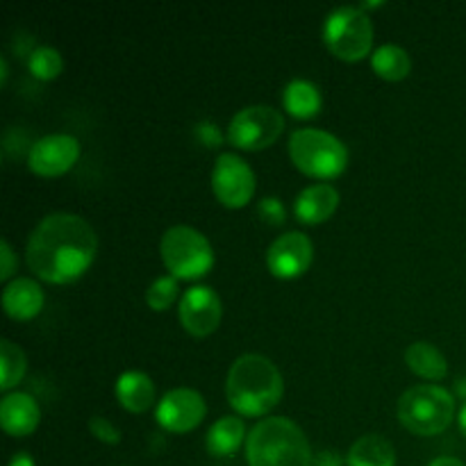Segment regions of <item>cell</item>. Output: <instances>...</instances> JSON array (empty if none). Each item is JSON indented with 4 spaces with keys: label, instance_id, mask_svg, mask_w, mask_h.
Returning a JSON list of instances; mask_svg holds the SVG:
<instances>
[{
    "label": "cell",
    "instance_id": "cell-1",
    "mask_svg": "<svg viewBox=\"0 0 466 466\" xmlns=\"http://www.w3.org/2000/svg\"><path fill=\"white\" fill-rule=\"evenodd\" d=\"M98 237L89 221L71 212H53L36 223L27 239V264L36 278L68 285L91 267Z\"/></svg>",
    "mask_w": 466,
    "mask_h": 466
},
{
    "label": "cell",
    "instance_id": "cell-2",
    "mask_svg": "<svg viewBox=\"0 0 466 466\" xmlns=\"http://www.w3.org/2000/svg\"><path fill=\"white\" fill-rule=\"evenodd\" d=\"M226 394L237 412L259 417L280 403L285 380L271 360L258 353H246L237 358L228 371Z\"/></svg>",
    "mask_w": 466,
    "mask_h": 466
},
{
    "label": "cell",
    "instance_id": "cell-3",
    "mask_svg": "<svg viewBox=\"0 0 466 466\" xmlns=\"http://www.w3.org/2000/svg\"><path fill=\"white\" fill-rule=\"evenodd\" d=\"M250 466H312V449L299 423L287 417L262 419L246 437Z\"/></svg>",
    "mask_w": 466,
    "mask_h": 466
},
{
    "label": "cell",
    "instance_id": "cell-4",
    "mask_svg": "<svg viewBox=\"0 0 466 466\" xmlns=\"http://www.w3.org/2000/svg\"><path fill=\"white\" fill-rule=\"evenodd\" d=\"M396 414H399V421L414 435H440L453 421L455 399L449 390L440 385L410 387L399 399Z\"/></svg>",
    "mask_w": 466,
    "mask_h": 466
},
{
    "label": "cell",
    "instance_id": "cell-5",
    "mask_svg": "<svg viewBox=\"0 0 466 466\" xmlns=\"http://www.w3.org/2000/svg\"><path fill=\"white\" fill-rule=\"evenodd\" d=\"M289 157L312 177H337L349 164V148L339 137L319 127H300L289 137Z\"/></svg>",
    "mask_w": 466,
    "mask_h": 466
},
{
    "label": "cell",
    "instance_id": "cell-6",
    "mask_svg": "<svg viewBox=\"0 0 466 466\" xmlns=\"http://www.w3.org/2000/svg\"><path fill=\"white\" fill-rule=\"evenodd\" d=\"M164 267L171 276L196 280L214 267V248L208 237L191 226L168 228L159 241Z\"/></svg>",
    "mask_w": 466,
    "mask_h": 466
},
{
    "label": "cell",
    "instance_id": "cell-7",
    "mask_svg": "<svg viewBox=\"0 0 466 466\" xmlns=\"http://www.w3.org/2000/svg\"><path fill=\"white\" fill-rule=\"evenodd\" d=\"M323 41L332 55L346 62H358L371 53L373 25L367 9L360 5H341L332 9L323 23Z\"/></svg>",
    "mask_w": 466,
    "mask_h": 466
},
{
    "label": "cell",
    "instance_id": "cell-8",
    "mask_svg": "<svg viewBox=\"0 0 466 466\" xmlns=\"http://www.w3.org/2000/svg\"><path fill=\"white\" fill-rule=\"evenodd\" d=\"M285 130V116L271 105H248L230 118L228 139L244 150H259L271 146Z\"/></svg>",
    "mask_w": 466,
    "mask_h": 466
},
{
    "label": "cell",
    "instance_id": "cell-9",
    "mask_svg": "<svg viewBox=\"0 0 466 466\" xmlns=\"http://www.w3.org/2000/svg\"><path fill=\"white\" fill-rule=\"evenodd\" d=\"M212 189L226 208H244L255 194V173L237 153H221L212 168Z\"/></svg>",
    "mask_w": 466,
    "mask_h": 466
},
{
    "label": "cell",
    "instance_id": "cell-10",
    "mask_svg": "<svg viewBox=\"0 0 466 466\" xmlns=\"http://www.w3.org/2000/svg\"><path fill=\"white\" fill-rule=\"evenodd\" d=\"M182 328L194 337H208L218 328L223 317V303L217 291L208 285H194L182 294L177 305Z\"/></svg>",
    "mask_w": 466,
    "mask_h": 466
},
{
    "label": "cell",
    "instance_id": "cell-11",
    "mask_svg": "<svg viewBox=\"0 0 466 466\" xmlns=\"http://www.w3.org/2000/svg\"><path fill=\"white\" fill-rule=\"evenodd\" d=\"M80 157V141L73 135H46L32 144L27 153V167L32 173L44 177H55L66 173Z\"/></svg>",
    "mask_w": 466,
    "mask_h": 466
},
{
    "label": "cell",
    "instance_id": "cell-12",
    "mask_svg": "<svg viewBox=\"0 0 466 466\" xmlns=\"http://www.w3.org/2000/svg\"><path fill=\"white\" fill-rule=\"evenodd\" d=\"M205 414H208V405L200 391L191 387H176L162 396L155 417L164 431L189 432L203 421Z\"/></svg>",
    "mask_w": 466,
    "mask_h": 466
},
{
    "label": "cell",
    "instance_id": "cell-13",
    "mask_svg": "<svg viewBox=\"0 0 466 466\" xmlns=\"http://www.w3.org/2000/svg\"><path fill=\"white\" fill-rule=\"evenodd\" d=\"M314 258V246L308 235L299 230L278 237L267 250V267L276 278H299L309 268Z\"/></svg>",
    "mask_w": 466,
    "mask_h": 466
},
{
    "label": "cell",
    "instance_id": "cell-14",
    "mask_svg": "<svg viewBox=\"0 0 466 466\" xmlns=\"http://www.w3.org/2000/svg\"><path fill=\"white\" fill-rule=\"evenodd\" d=\"M337 205H339V191L328 182H319V185L305 187L296 196L294 214L300 223L317 226V223L328 221L335 214Z\"/></svg>",
    "mask_w": 466,
    "mask_h": 466
},
{
    "label": "cell",
    "instance_id": "cell-15",
    "mask_svg": "<svg viewBox=\"0 0 466 466\" xmlns=\"http://www.w3.org/2000/svg\"><path fill=\"white\" fill-rule=\"evenodd\" d=\"M39 405L25 391H14V394H7L0 403V426H3L5 432L14 437L30 435V432L36 431L39 426Z\"/></svg>",
    "mask_w": 466,
    "mask_h": 466
},
{
    "label": "cell",
    "instance_id": "cell-16",
    "mask_svg": "<svg viewBox=\"0 0 466 466\" xmlns=\"http://www.w3.org/2000/svg\"><path fill=\"white\" fill-rule=\"evenodd\" d=\"M3 308L7 317L27 321L44 308V289L32 278H14L3 289Z\"/></svg>",
    "mask_w": 466,
    "mask_h": 466
},
{
    "label": "cell",
    "instance_id": "cell-17",
    "mask_svg": "<svg viewBox=\"0 0 466 466\" xmlns=\"http://www.w3.org/2000/svg\"><path fill=\"white\" fill-rule=\"evenodd\" d=\"M116 399L127 412H146L155 400V382L144 371H126L116 380Z\"/></svg>",
    "mask_w": 466,
    "mask_h": 466
},
{
    "label": "cell",
    "instance_id": "cell-18",
    "mask_svg": "<svg viewBox=\"0 0 466 466\" xmlns=\"http://www.w3.org/2000/svg\"><path fill=\"white\" fill-rule=\"evenodd\" d=\"M405 362L417 373L419 378L426 380H441L449 373V362H446L444 353L437 349L431 341H414L405 350Z\"/></svg>",
    "mask_w": 466,
    "mask_h": 466
},
{
    "label": "cell",
    "instance_id": "cell-19",
    "mask_svg": "<svg viewBox=\"0 0 466 466\" xmlns=\"http://www.w3.org/2000/svg\"><path fill=\"white\" fill-rule=\"evenodd\" d=\"M282 103H285V109L291 116L309 118L319 114L323 105V96L314 82L305 80V77H296V80L287 82Z\"/></svg>",
    "mask_w": 466,
    "mask_h": 466
},
{
    "label": "cell",
    "instance_id": "cell-20",
    "mask_svg": "<svg viewBox=\"0 0 466 466\" xmlns=\"http://www.w3.org/2000/svg\"><path fill=\"white\" fill-rule=\"evenodd\" d=\"M246 437V426L241 419L237 417H221L218 421L212 423L205 437V446L217 458H230L237 453Z\"/></svg>",
    "mask_w": 466,
    "mask_h": 466
},
{
    "label": "cell",
    "instance_id": "cell-21",
    "mask_svg": "<svg viewBox=\"0 0 466 466\" xmlns=\"http://www.w3.org/2000/svg\"><path fill=\"white\" fill-rule=\"evenodd\" d=\"M349 466H396V451L382 435H364L350 446Z\"/></svg>",
    "mask_w": 466,
    "mask_h": 466
},
{
    "label": "cell",
    "instance_id": "cell-22",
    "mask_svg": "<svg viewBox=\"0 0 466 466\" xmlns=\"http://www.w3.org/2000/svg\"><path fill=\"white\" fill-rule=\"evenodd\" d=\"M371 66L385 80H403L412 68L410 53L399 44H382L373 50Z\"/></svg>",
    "mask_w": 466,
    "mask_h": 466
},
{
    "label": "cell",
    "instance_id": "cell-23",
    "mask_svg": "<svg viewBox=\"0 0 466 466\" xmlns=\"http://www.w3.org/2000/svg\"><path fill=\"white\" fill-rule=\"evenodd\" d=\"M0 369H3V380H0L3 391L16 387L18 382L23 380V376H25V369H27L25 353H23L14 341L9 339L0 341Z\"/></svg>",
    "mask_w": 466,
    "mask_h": 466
},
{
    "label": "cell",
    "instance_id": "cell-24",
    "mask_svg": "<svg viewBox=\"0 0 466 466\" xmlns=\"http://www.w3.org/2000/svg\"><path fill=\"white\" fill-rule=\"evenodd\" d=\"M27 68L39 80H55L64 68L62 53L57 48H53V46H36L27 55Z\"/></svg>",
    "mask_w": 466,
    "mask_h": 466
},
{
    "label": "cell",
    "instance_id": "cell-25",
    "mask_svg": "<svg viewBox=\"0 0 466 466\" xmlns=\"http://www.w3.org/2000/svg\"><path fill=\"white\" fill-rule=\"evenodd\" d=\"M177 291H180V287H177L176 276H159L146 289V303L155 312H162L177 299Z\"/></svg>",
    "mask_w": 466,
    "mask_h": 466
},
{
    "label": "cell",
    "instance_id": "cell-26",
    "mask_svg": "<svg viewBox=\"0 0 466 466\" xmlns=\"http://www.w3.org/2000/svg\"><path fill=\"white\" fill-rule=\"evenodd\" d=\"M89 431L96 440L105 441V444H118L121 441V431L105 417H91Z\"/></svg>",
    "mask_w": 466,
    "mask_h": 466
},
{
    "label": "cell",
    "instance_id": "cell-27",
    "mask_svg": "<svg viewBox=\"0 0 466 466\" xmlns=\"http://www.w3.org/2000/svg\"><path fill=\"white\" fill-rule=\"evenodd\" d=\"M258 214L268 223V226H280V223H285L287 209L280 198H271V196H267V198L259 200Z\"/></svg>",
    "mask_w": 466,
    "mask_h": 466
},
{
    "label": "cell",
    "instance_id": "cell-28",
    "mask_svg": "<svg viewBox=\"0 0 466 466\" xmlns=\"http://www.w3.org/2000/svg\"><path fill=\"white\" fill-rule=\"evenodd\" d=\"M0 280L7 282L12 278L14 268H16V255H14L12 246H9L7 239L0 241Z\"/></svg>",
    "mask_w": 466,
    "mask_h": 466
},
{
    "label": "cell",
    "instance_id": "cell-29",
    "mask_svg": "<svg viewBox=\"0 0 466 466\" xmlns=\"http://www.w3.org/2000/svg\"><path fill=\"white\" fill-rule=\"evenodd\" d=\"M428 466H466L462 460L451 458V455H444V458H435Z\"/></svg>",
    "mask_w": 466,
    "mask_h": 466
},
{
    "label": "cell",
    "instance_id": "cell-30",
    "mask_svg": "<svg viewBox=\"0 0 466 466\" xmlns=\"http://www.w3.org/2000/svg\"><path fill=\"white\" fill-rule=\"evenodd\" d=\"M9 466H35V462H32V458L27 453H16Z\"/></svg>",
    "mask_w": 466,
    "mask_h": 466
},
{
    "label": "cell",
    "instance_id": "cell-31",
    "mask_svg": "<svg viewBox=\"0 0 466 466\" xmlns=\"http://www.w3.org/2000/svg\"><path fill=\"white\" fill-rule=\"evenodd\" d=\"M458 423H460V431H462V435L466 437V403L462 405V410H460Z\"/></svg>",
    "mask_w": 466,
    "mask_h": 466
},
{
    "label": "cell",
    "instance_id": "cell-32",
    "mask_svg": "<svg viewBox=\"0 0 466 466\" xmlns=\"http://www.w3.org/2000/svg\"><path fill=\"white\" fill-rule=\"evenodd\" d=\"M0 80H7V59L0 57Z\"/></svg>",
    "mask_w": 466,
    "mask_h": 466
}]
</instances>
